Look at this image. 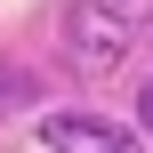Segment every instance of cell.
Listing matches in <instances>:
<instances>
[{
	"mask_svg": "<svg viewBox=\"0 0 153 153\" xmlns=\"http://www.w3.org/2000/svg\"><path fill=\"white\" fill-rule=\"evenodd\" d=\"M137 121H145V137H153V81L137 89Z\"/></svg>",
	"mask_w": 153,
	"mask_h": 153,
	"instance_id": "3957f363",
	"label": "cell"
},
{
	"mask_svg": "<svg viewBox=\"0 0 153 153\" xmlns=\"http://www.w3.org/2000/svg\"><path fill=\"white\" fill-rule=\"evenodd\" d=\"M105 8H129V0H105Z\"/></svg>",
	"mask_w": 153,
	"mask_h": 153,
	"instance_id": "277c9868",
	"label": "cell"
},
{
	"mask_svg": "<svg viewBox=\"0 0 153 153\" xmlns=\"http://www.w3.org/2000/svg\"><path fill=\"white\" fill-rule=\"evenodd\" d=\"M40 145L48 153H145L137 129H121V121H105V113H48V121H40Z\"/></svg>",
	"mask_w": 153,
	"mask_h": 153,
	"instance_id": "7a4b0ae2",
	"label": "cell"
},
{
	"mask_svg": "<svg viewBox=\"0 0 153 153\" xmlns=\"http://www.w3.org/2000/svg\"><path fill=\"white\" fill-rule=\"evenodd\" d=\"M65 56H73V73H113V65L129 56V24H121V8H105V0H73V8H65Z\"/></svg>",
	"mask_w": 153,
	"mask_h": 153,
	"instance_id": "6da1fadb",
	"label": "cell"
}]
</instances>
